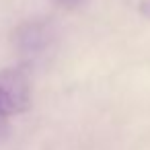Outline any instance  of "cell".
<instances>
[{"instance_id": "7a4b0ae2", "label": "cell", "mask_w": 150, "mask_h": 150, "mask_svg": "<svg viewBox=\"0 0 150 150\" xmlns=\"http://www.w3.org/2000/svg\"><path fill=\"white\" fill-rule=\"evenodd\" d=\"M56 2H60L62 6H68V8H72V6H78L82 0H56Z\"/></svg>"}, {"instance_id": "6da1fadb", "label": "cell", "mask_w": 150, "mask_h": 150, "mask_svg": "<svg viewBox=\"0 0 150 150\" xmlns=\"http://www.w3.org/2000/svg\"><path fill=\"white\" fill-rule=\"evenodd\" d=\"M31 107V80L23 68L0 70V140L8 134V121Z\"/></svg>"}]
</instances>
